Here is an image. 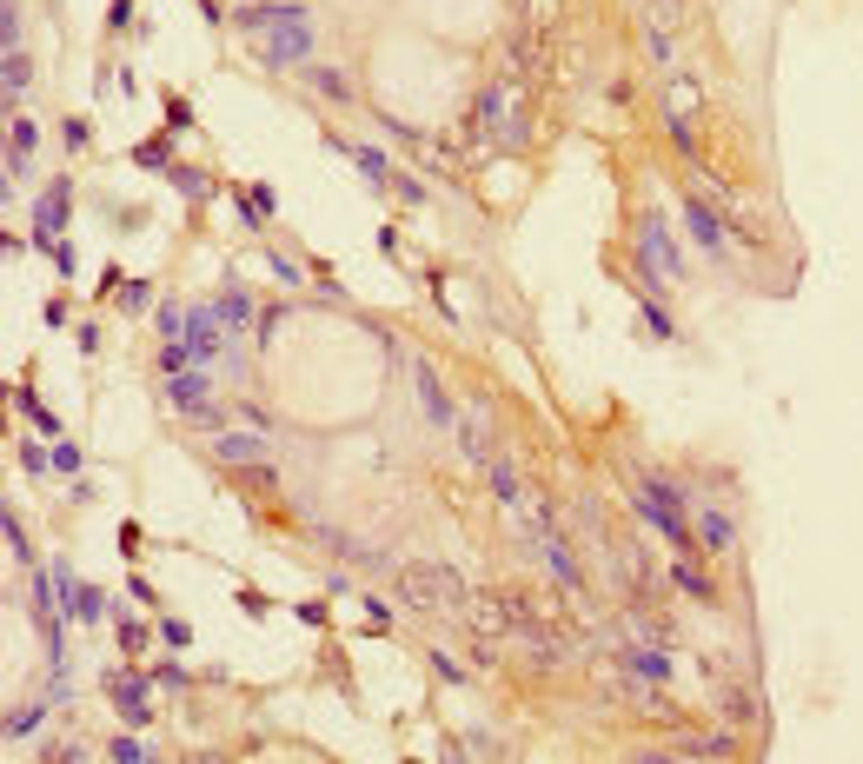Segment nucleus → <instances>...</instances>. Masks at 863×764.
<instances>
[{"mask_svg":"<svg viewBox=\"0 0 863 764\" xmlns=\"http://www.w3.org/2000/svg\"><path fill=\"white\" fill-rule=\"evenodd\" d=\"M246 27L266 34V60L286 67V60H306L313 54V27H306V7H246Z\"/></svg>","mask_w":863,"mask_h":764,"instance_id":"nucleus-1","label":"nucleus"},{"mask_svg":"<svg viewBox=\"0 0 863 764\" xmlns=\"http://www.w3.org/2000/svg\"><path fill=\"white\" fill-rule=\"evenodd\" d=\"M399 592H405V605H419V612H439V605H465L459 578L439 572V565H405V572H399Z\"/></svg>","mask_w":863,"mask_h":764,"instance_id":"nucleus-2","label":"nucleus"},{"mask_svg":"<svg viewBox=\"0 0 863 764\" xmlns=\"http://www.w3.org/2000/svg\"><path fill=\"white\" fill-rule=\"evenodd\" d=\"M644 519L658 525L671 545L691 539V525H684V512H678V485H671V479H644Z\"/></svg>","mask_w":863,"mask_h":764,"instance_id":"nucleus-3","label":"nucleus"},{"mask_svg":"<svg viewBox=\"0 0 863 764\" xmlns=\"http://www.w3.org/2000/svg\"><path fill=\"white\" fill-rule=\"evenodd\" d=\"M638 260H644V273H651L658 286H671V280L684 273V266H678V246H671V233H664L658 220L638 226Z\"/></svg>","mask_w":863,"mask_h":764,"instance_id":"nucleus-4","label":"nucleus"},{"mask_svg":"<svg viewBox=\"0 0 863 764\" xmlns=\"http://www.w3.org/2000/svg\"><path fill=\"white\" fill-rule=\"evenodd\" d=\"M220 313H186V339H180V353L186 359H213L220 353Z\"/></svg>","mask_w":863,"mask_h":764,"instance_id":"nucleus-5","label":"nucleus"},{"mask_svg":"<svg viewBox=\"0 0 863 764\" xmlns=\"http://www.w3.org/2000/svg\"><path fill=\"white\" fill-rule=\"evenodd\" d=\"M465 618H472V632L485 638V645L512 632V605H498V598H465Z\"/></svg>","mask_w":863,"mask_h":764,"instance_id":"nucleus-6","label":"nucleus"},{"mask_svg":"<svg viewBox=\"0 0 863 764\" xmlns=\"http://www.w3.org/2000/svg\"><path fill=\"white\" fill-rule=\"evenodd\" d=\"M166 399H173L180 412H206V406H213V392H206V379L193 373V366H180V373H166Z\"/></svg>","mask_w":863,"mask_h":764,"instance_id":"nucleus-7","label":"nucleus"},{"mask_svg":"<svg viewBox=\"0 0 863 764\" xmlns=\"http://www.w3.org/2000/svg\"><path fill=\"white\" fill-rule=\"evenodd\" d=\"M412 386H419V399H425V412H432V426H439V432L459 419V412H452V399H445V386L432 379V366H425V359L412 366Z\"/></svg>","mask_w":863,"mask_h":764,"instance_id":"nucleus-8","label":"nucleus"},{"mask_svg":"<svg viewBox=\"0 0 863 764\" xmlns=\"http://www.w3.org/2000/svg\"><path fill=\"white\" fill-rule=\"evenodd\" d=\"M691 539L711 545V552H731V519H724V512H711V505H698V519H691Z\"/></svg>","mask_w":863,"mask_h":764,"instance_id":"nucleus-9","label":"nucleus"},{"mask_svg":"<svg viewBox=\"0 0 863 764\" xmlns=\"http://www.w3.org/2000/svg\"><path fill=\"white\" fill-rule=\"evenodd\" d=\"M213 452L246 466V459H266V439H253V432H220V439H213Z\"/></svg>","mask_w":863,"mask_h":764,"instance_id":"nucleus-10","label":"nucleus"},{"mask_svg":"<svg viewBox=\"0 0 863 764\" xmlns=\"http://www.w3.org/2000/svg\"><path fill=\"white\" fill-rule=\"evenodd\" d=\"M684 213H691V233H698V240L711 246V253H724V220H717L711 206H704V200H691Z\"/></svg>","mask_w":863,"mask_h":764,"instance_id":"nucleus-11","label":"nucleus"},{"mask_svg":"<svg viewBox=\"0 0 863 764\" xmlns=\"http://www.w3.org/2000/svg\"><path fill=\"white\" fill-rule=\"evenodd\" d=\"M60 220H67V193H47V200H40V213H34V233H40V240H54V233H60Z\"/></svg>","mask_w":863,"mask_h":764,"instance_id":"nucleus-12","label":"nucleus"},{"mask_svg":"<svg viewBox=\"0 0 863 764\" xmlns=\"http://www.w3.org/2000/svg\"><path fill=\"white\" fill-rule=\"evenodd\" d=\"M113 705L127 711V718H147V685L140 678H113Z\"/></svg>","mask_w":863,"mask_h":764,"instance_id":"nucleus-13","label":"nucleus"},{"mask_svg":"<svg viewBox=\"0 0 863 764\" xmlns=\"http://www.w3.org/2000/svg\"><path fill=\"white\" fill-rule=\"evenodd\" d=\"M220 319H226V333H239V326L253 319V299H246V293H239V286H233V293L220 299Z\"/></svg>","mask_w":863,"mask_h":764,"instance_id":"nucleus-14","label":"nucleus"},{"mask_svg":"<svg viewBox=\"0 0 863 764\" xmlns=\"http://www.w3.org/2000/svg\"><path fill=\"white\" fill-rule=\"evenodd\" d=\"M459 446L472 452V459H485V412H472V419L459 426Z\"/></svg>","mask_w":863,"mask_h":764,"instance_id":"nucleus-15","label":"nucleus"},{"mask_svg":"<svg viewBox=\"0 0 863 764\" xmlns=\"http://www.w3.org/2000/svg\"><path fill=\"white\" fill-rule=\"evenodd\" d=\"M60 598H67V612H74V618H100V598H93L87 585H67Z\"/></svg>","mask_w":863,"mask_h":764,"instance_id":"nucleus-16","label":"nucleus"},{"mask_svg":"<svg viewBox=\"0 0 863 764\" xmlns=\"http://www.w3.org/2000/svg\"><path fill=\"white\" fill-rule=\"evenodd\" d=\"M671 578H678V585H684V592H691V598H704V592H711V585H704V572H698V565H671Z\"/></svg>","mask_w":863,"mask_h":764,"instance_id":"nucleus-17","label":"nucleus"},{"mask_svg":"<svg viewBox=\"0 0 863 764\" xmlns=\"http://www.w3.org/2000/svg\"><path fill=\"white\" fill-rule=\"evenodd\" d=\"M631 665H638V678H664V671H671V658H664V652H638Z\"/></svg>","mask_w":863,"mask_h":764,"instance_id":"nucleus-18","label":"nucleus"},{"mask_svg":"<svg viewBox=\"0 0 863 764\" xmlns=\"http://www.w3.org/2000/svg\"><path fill=\"white\" fill-rule=\"evenodd\" d=\"M27 153H34V127L20 120V127H14V167H27Z\"/></svg>","mask_w":863,"mask_h":764,"instance_id":"nucleus-19","label":"nucleus"}]
</instances>
